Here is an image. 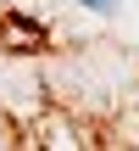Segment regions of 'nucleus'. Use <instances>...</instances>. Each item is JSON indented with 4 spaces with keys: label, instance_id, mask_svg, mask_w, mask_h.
Listing matches in <instances>:
<instances>
[{
    "label": "nucleus",
    "instance_id": "obj_1",
    "mask_svg": "<svg viewBox=\"0 0 139 151\" xmlns=\"http://www.w3.org/2000/svg\"><path fill=\"white\" fill-rule=\"evenodd\" d=\"M72 6H89V11H100V17H106V11H117V0H72Z\"/></svg>",
    "mask_w": 139,
    "mask_h": 151
}]
</instances>
